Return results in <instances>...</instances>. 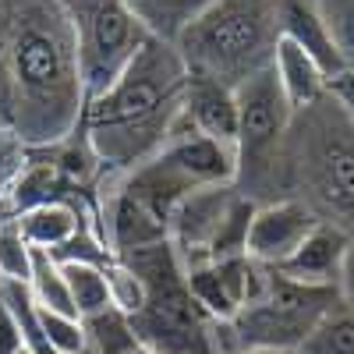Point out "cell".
Here are the masks:
<instances>
[{
  "label": "cell",
  "instance_id": "6da1fadb",
  "mask_svg": "<svg viewBox=\"0 0 354 354\" xmlns=\"http://www.w3.org/2000/svg\"><path fill=\"white\" fill-rule=\"evenodd\" d=\"M0 75L25 149H50L78 131L85 85L61 0H0Z\"/></svg>",
  "mask_w": 354,
  "mask_h": 354
},
{
  "label": "cell",
  "instance_id": "7a4b0ae2",
  "mask_svg": "<svg viewBox=\"0 0 354 354\" xmlns=\"http://www.w3.org/2000/svg\"><path fill=\"white\" fill-rule=\"evenodd\" d=\"M185 61L177 57L174 43L149 36L121 78L85 103L78 135L103 174H128L167 145L185 113Z\"/></svg>",
  "mask_w": 354,
  "mask_h": 354
},
{
  "label": "cell",
  "instance_id": "3957f363",
  "mask_svg": "<svg viewBox=\"0 0 354 354\" xmlns=\"http://www.w3.org/2000/svg\"><path fill=\"white\" fill-rule=\"evenodd\" d=\"M283 198H298L315 220L354 238V121L326 93L294 110L280 153Z\"/></svg>",
  "mask_w": 354,
  "mask_h": 354
},
{
  "label": "cell",
  "instance_id": "277c9868",
  "mask_svg": "<svg viewBox=\"0 0 354 354\" xmlns=\"http://www.w3.org/2000/svg\"><path fill=\"white\" fill-rule=\"evenodd\" d=\"M280 43L277 0H209L174 39L192 78L238 88L273 64Z\"/></svg>",
  "mask_w": 354,
  "mask_h": 354
},
{
  "label": "cell",
  "instance_id": "5b68a950",
  "mask_svg": "<svg viewBox=\"0 0 354 354\" xmlns=\"http://www.w3.org/2000/svg\"><path fill=\"white\" fill-rule=\"evenodd\" d=\"M124 262L138 273L145 287V301L131 319L135 340L149 354H216L213 347V319L195 305L185 266L174 248L153 245L124 255Z\"/></svg>",
  "mask_w": 354,
  "mask_h": 354
},
{
  "label": "cell",
  "instance_id": "8992f818",
  "mask_svg": "<svg viewBox=\"0 0 354 354\" xmlns=\"http://www.w3.org/2000/svg\"><path fill=\"white\" fill-rule=\"evenodd\" d=\"M234 103H238V142H234L238 174H234V188L255 205L283 198L280 153L294 110L277 82L273 64L234 88Z\"/></svg>",
  "mask_w": 354,
  "mask_h": 354
},
{
  "label": "cell",
  "instance_id": "52a82bcc",
  "mask_svg": "<svg viewBox=\"0 0 354 354\" xmlns=\"http://www.w3.org/2000/svg\"><path fill=\"white\" fill-rule=\"evenodd\" d=\"M337 301V290L294 283L270 266V283L262 298L241 308L230 322H213V347L216 354H238L245 347H273L294 354Z\"/></svg>",
  "mask_w": 354,
  "mask_h": 354
},
{
  "label": "cell",
  "instance_id": "ba28073f",
  "mask_svg": "<svg viewBox=\"0 0 354 354\" xmlns=\"http://www.w3.org/2000/svg\"><path fill=\"white\" fill-rule=\"evenodd\" d=\"M255 202L245 198L234 185H213L188 192L170 213L167 245L174 248L185 270L245 255L248 227H252Z\"/></svg>",
  "mask_w": 354,
  "mask_h": 354
},
{
  "label": "cell",
  "instance_id": "9c48e42d",
  "mask_svg": "<svg viewBox=\"0 0 354 354\" xmlns=\"http://www.w3.org/2000/svg\"><path fill=\"white\" fill-rule=\"evenodd\" d=\"M61 8L71 21L78 68L85 85V103L106 93L121 78V71L135 61L149 32L131 15L124 0H61Z\"/></svg>",
  "mask_w": 354,
  "mask_h": 354
},
{
  "label": "cell",
  "instance_id": "30bf717a",
  "mask_svg": "<svg viewBox=\"0 0 354 354\" xmlns=\"http://www.w3.org/2000/svg\"><path fill=\"white\" fill-rule=\"evenodd\" d=\"M188 290L195 305L213 322H230L241 308L262 298L266 283H270V266L255 262L252 255H234V259H216L185 270Z\"/></svg>",
  "mask_w": 354,
  "mask_h": 354
},
{
  "label": "cell",
  "instance_id": "8fae6325",
  "mask_svg": "<svg viewBox=\"0 0 354 354\" xmlns=\"http://www.w3.org/2000/svg\"><path fill=\"white\" fill-rule=\"evenodd\" d=\"M315 223H322V220H315V213L298 198L259 202L255 213H252L245 255H252L262 266H280L294 248L308 238V230Z\"/></svg>",
  "mask_w": 354,
  "mask_h": 354
},
{
  "label": "cell",
  "instance_id": "7c38bea8",
  "mask_svg": "<svg viewBox=\"0 0 354 354\" xmlns=\"http://www.w3.org/2000/svg\"><path fill=\"white\" fill-rule=\"evenodd\" d=\"M347 245H351V234H344V230L333 227V223H315V227L308 230V238L294 248L280 266H273V270H277L280 277L294 280V283L337 290Z\"/></svg>",
  "mask_w": 354,
  "mask_h": 354
},
{
  "label": "cell",
  "instance_id": "4fadbf2b",
  "mask_svg": "<svg viewBox=\"0 0 354 354\" xmlns=\"http://www.w3.org/2000/svg\"><path fill=\"white\" fill-rule=\"evenodd\" d=\"M277 21H280V39L305 50L319 64V71L326 75V82L347 71L340 50L333 46L326 25L312 8V0H277Z\"/></svg>",
  "mask_w": 354,
  "mask_h": 354
},
{
  "label": "cell",
  "instance_id": "5bb4252c",
  "mask_svg": "<svg viewBox=\"0 0 354 354\" xmlns=\"http://www.w3.org/2000/svg\"><path fill=\"white\" fill-rule=\"evenodd\" d=\"M185 117H188V124L198 135H205V138L227 145V149H234V142H238V103H234L230 88L188 75Z\"/></svg>",
  "mask_w": 354,
  "mask_h": 354
},
{
  "label": "cell",
  "instance_id": "9a60e30c",
  "mask_svg": "<svg viewBox=\"0 0 354 354\" xmlns=\"http://www.w3.org/2000/svg\"><path fill=\"white\" fill-rule=\"evenodd\" d=\"M18 220V230H21V238L39 248V252H57L61 245H68L78 230H100V223L75 209V205L68 202H50V205H36V209H25L15 216ZM103 238V234H100Z\"/></svg>",
  "mask_w": 354,
  "mask_h": 354
},
{
  "label": "cell",
  "instance_id": "2e32d148",
  "mask_svg": "<svg viewBox=\"0 0 354 354\" xmlns=\"http://www.w3.org/2000/svg\"><path fill=\"white\" fill-rule=\"evenodd\" d=\"M273 71H277V82H280V88H283L290 110H305V106H312L319 96H326V75L319 71V64L312 61L305 50H298V46L287 43V39L277 43Z\"/></svg>",
  "mask_w": 354,
  "mask_h": 354
},
{
  "label": "cell",
  "instance_id": "e0dca14e",
  "mask_svg": "<svg viewBox=\"0 0 354 354\" xmlns=\"http://www.w3.org/2000/svg\"><path fill=\"white\" fill-rule=\"evenodd\" d=\"M138 347L131 319L113 305L82 319V354H135Z\"/></svg>",
  "mask_w": 354,
  "mask_h": 354
},
{
  "label": "cell",
  "instance_id": "ac0fdd59",
  "mask_svg": "<svg viewBox=\"0 0 354 354\" xmlns=\"http://www.w3.org/2000/svg\"><path fill=\"white\" fill-rule=\"evenodd\" d=\"M131 8V15L142 21V28L153 39L174 43L181 36V28L209 4V0H124Z\"/></svg>",
  "mask_w": 354,
  "mask_h": 354
},
{
  "label": "cell",
  "instance_id": "d6986e66",
  "mask_svg": "<svg viewBox=\"0 0 354 354\" xmlns=\"http://www.w3.org/2000/svg\"><path fill=\"white\" fill-rule=\"evenodd\" d=\"M64 280H68V298L78 319L96 315L110 308V287H106V266L93 262H61Z\"/></svg>",
  "mask_w": 354,
  "mask_h": 354
},
{
  "label": "cell",
  "instance_id": "ffe728a7",
  "mask_svg": "<svg viewBox=\"0 0 354 354\" xmlns=\"http://www.w3.org/2000/svg\"><path fill=\"white\" fill-rule=\"evenodd\" d=\"M28 294L39 308H50V312H64V315H75L71 308V298H68V280H64V270L50 252H32V270H28V280H25Z\"/></svg>",
  "mask_w": 354,
  "mask_h": 354
},
{
  "label": "cell",
  "instance_id": "44dd1931",
  "mask_svg": "<svg viewBox=\"0 0 354 354\" xmlns=\"http://www.w3.org/2000/svg\"><path fill=\"white\" fill-rule=\"evenodd\" d=\"M294 354H354V312L337 301Z\"/></svg>",
  "mask_w": 354,
  "mask_h": 354
},
{
  "label": "cell",
  "instance_id": "7402d4cb",
  "mask_svg": "<svg viewBox=\"0 0 354 354\" xmlns=\"http://www.w3.org/2000/svg\"><path fill=\"white\" fill-rule=\"evenodd\" d=\"M312 8L340 50L347 71H354V0H312Z\"/></svg>",
  "mask_w": 354,
  "mask_h": 354
},
{
  "label": "cell",
  "instance_id": "603a6c76",
  "mask_svg": "<svg viewBox=\"0 0 354 354\" xmlns=\"http://www.w3.org/2000/svg\"><path fill=\"white\" fill-rule=\"evenodd\" d=\"M32 245L21 238L18 220L0 227V280H11V283H25L28 270H32Z\"/></svg>",
  "mask_w": 354,
  "mask_h": 354
},
{
  "label": "cell",
  "instance_id": "cb8c5ba5",
  "mask_svg": "<svg viewBox=\"0 0 354 354\" xmlns=\"http://www.w3.org/2000/svg\"><path fill=\"white\" fill-rule=\"evenodd\" d=\"M106 287H110V305L124 315H135L145 301V287L124 259H113L106 266Z\"/></svg>",
  "mask_w": 354,
  "mask_h": 354
},
{
  "label": "cell",
  "instance_id": "d4e9b609",
  "mask_svg": "<svg viewBox=\"0 0 354 354\" xmlns=\"http://www.w3.org/2000/svg\"><path fill=\"white\" fill-rule=\"evenodd\" d=\"M36 315H39V326H43V333H46L53 351L82 354V319L78 315L50 312V308H39V305H36Z\"/></svg>",
  "mask_w": 354,
  "mask_h": 354
},
{
  "label": "cell",
  "instance_id": "484cf974",
  "mask_svg": "<svg viewBox=\"0 0 354 354\" xmlns=\"http://www.w3.org/2000/svg\"><path fill=\"white\" fill-rule=\"evenodd\" d=\"M25 153H28V149L18 142V135L8 131V128H0V195L11 192L15 177H18L21 163H25Z\"/></svg>",
  "mask_w": 354,
  "mask_h": 354
},
{
  "label": "cell",
  "instance_id": "4316f807",
  "mask_svg": "<svg viewBox=\"0 0 354 354\" xmlns=\"http://www.w3.org/2000/svg\"><path fill=\"white\" fill-rule=\"evenodd\" d=\"M326 93L340 103V110L354 121V71H344V75L330 78V82H326Z\"/></svg>",
  "mask_w": 354,
  "mask_h": 354
},
{
  "label": "cell",
  "instance_id": "83f0119b",
  "mask_svg": "<svg viewBox=\"0 0 354 354\" xmlns=\"http://www.w3.org/2000/svg\"><path fill=\"white\" fill-rule=\"evenodd\" d=\"M337 294H340V301L354 312V238L344 252V266H340V280H337Z\"/></svg>",
  "mask_w": 354,
  "mask_h": 354
},
{
  "label": "cell",
  "instance_id": "f1b7e54d",
  "mask_svg": "<svg viewBox=\"0 0 354 354\" xmlns=\"http://www.w3.org/2000/svg\"><path fill=\"white\" fill-rule=\"evenodd\" d=\"M0 128L11 131V113H8V88H4V75H0Z\"/></svg>",
  "mask_w": 354,
  "mask_h": 354
},
{
  "label": "cell",
  "instance_id": "f546056e",
  "mask_svg": "<svg viewBox=\"0 0 354 354\" xmlns=\"http://www.w3.org/2000/svg\"><path fill=\"white\" fill-rule=\"evenodd\" d=\"M238 354H290V351H273V347H245Z\"/></svg>",
  "mask_w": 354,
  "mask_h": 354
},
{
  "label": "cell",
  "instance_id": "4dcf8cb0",
  "mask_svg": "<svg viewBox=\"0 0 354 354\" xmlns=\"http://www.w3.org/2000/svg\"><path fill=\"white\" fill-rule=\"evenodd\" d=\"M135 354H149V351H145V347H138V351H135Z\"/></svg>",
  "mask_w": 354,
  "mask_h": 354
},
{
  "label": "cell",
  "instance_id": "1f68e13d",
  "mask_svg": "<svg viewBox=\"0 0 354 354\" xmlns=\"http://www.w3.org/2000/svg\"><path fill=\"white\" fill-rule=\"evenodd\" d=\"M0 283H4V280H0Z\"/></svg>",
  "mask_w": 354,
  "mask_h": 354
},
{
  "label": "cell",
  "instance_id": "d6a6232c",
  "mask_svg": "<svg viewBox=\"0 0 354 354\" xmlns=\"http://www.w3.org/2000/svg\"><path fill=\"white\" fill-rule=\"evenodd\" d=\"M21 354H25V351H21Z\"/></svg>",
  "mask_w": 354,
  "mask_h": 354
}]
</instances>
